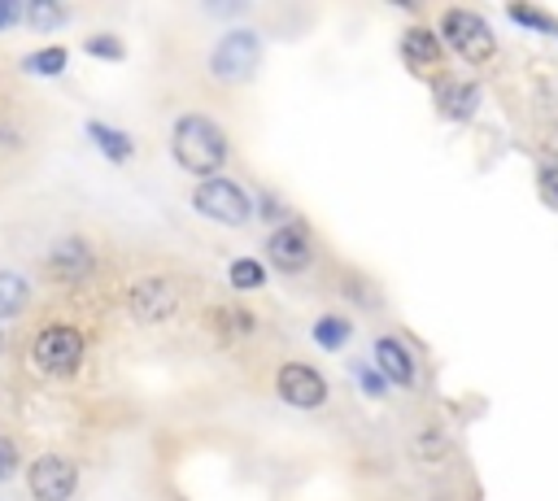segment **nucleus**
Here are the masks:
<instances>
[{
	"instance_id": "nucleus-1",
	"label": "nucleus",
	"mask_w": 558,
	"mask_h": 501,
	"mask_svg": "<svg viewBox=\"0 0 558 501\" xmlns=\"http://www.w3.org/2000/svg\"><path fill=\"white\" fill-rule=\"evenodd\" d=\"M170 148H174V161L187 170V174H218L222 161H227V139L222 131L201 118V113H183L174 122V135H170Z\"/></svg>"
},
{
	"instance_id": "nucleus-2",
	"label": "nucleus",
	"mask_w": 558,
	"mask_h": 501,
	"mask_svg": "<svg viewBox=\"0 0 558 501\" xmlns=\"http://www.w3.org/2000/svg\"><path fill=\"white\" fill-rule=\"evenodd\" d=\"M440 35H445L449 48H453L462 61H471V65H484V61L497 52V39H493L488 22H484L480 13H471V9H445V13H440Z\"/></svg>"
},
{
	"instance_id": "nucleus-3",
	"label": "nucleus",
	"mask_w": 558,
	"mask_h": 501,
	"mask_svg": "<svg viewBox=\"0 0 558 501\" xmlns=\"http://www.w3.org/2000/svg\"><path fill=\"white\" fill-rule=\"evenodd\" d=\"M31 357H35V366H39L44 375L65 379V375H74L78 362H83V335H78L74 327H65V322H52V327H44V331L35 335Z\"/></svg>"
},
{
	"instance_id": "nucleus-4",
	"label": "nucleus",
	"mask_w": 558,
	"mask_h": 501,
	"mask_svg": "<svg viewBox=\"0 0 558 501\" xmlns=\"http://www.w3.org/2000/svg\"><path fill=\"white\" fill-rule=\"evenodd\" d=\"M257 61H262V39L253 30H231V35L218 39V48L209 57V70L222 83H244L257 70Z\"/></svg>"
},
{
	"instance_id": "nucleus-5",
	"label": "nucleus",
	"mask_w": 558,
	"mask_h": 501,
	"mask_svg": "<svg viewBox=\"0 0 558 501\" xmlns=\"http://www.w3.org/2000/svg\"><path fill=\"white\" fill-rule=\"evenodd\" d=\"M192 205L209 218V222H222V227H240L248 222V196L240 192V183L231 179H205L196 192H192Z\"/></svg>"
},
{
	"instance_id": "nucleus-6",
	"label": "nucleus",
	"mask_w": 558,
	"mask_h": 501,
	"mask_svg": "<svg viewBox=\"0 0 558 501\" xmlns=\"http://www.w3.org/2000/svg\"><path fill=\"white\" fill-rule=\"evenodd\" d=\"M26 488H31L35 501H70L74 488H78V471H74L70 457H61V453H44V457L31 462V471H26Z\"/></svg>"
},
{
	"instance_id": "nucleus-7",
	"label": "nucleus",
	"mask_w": 558,
	"mask_h": 501,
	"mask_svg": "<svg viewBox=\"0 0 558 501\" xmlns=\"http://www.w3.org/2000/svg\"><path fill=\"white\" fill-rule=\"evenodd\" d=\"M275 388L288 405L296 410H318L327 401V379L310 366V362H283L279 375H275Z\"/></svg>"
},
{
	"instance_id": "nucleus-8",
	"label": "nucleus",
	"mask_w": 558,
	"mask_h": 501,
	"mask_svg": "<svg viewBox=\"0 0 558 501\" xmlns=\"http://www.w3.org/2000/svg\"><path fill=\"white\" fill-rule=\"evenodd\" d=\"M266 253H270V261H275L283 274H296V270H305V266H310V257H314V244H310V231H305V227L288 222V227L270 231V240H266Z\"/></svg>"
},
{
	"instance_id": "nucleus-9",
	"label": "nucleus",
	"mask_w": 558,
	"mask_h": 501,
	"mask_svg": "<svg viewBox=\"0 0 558 501\" xmlns=\"http://www.w3.org/2000/svg\"><path fill=\"white\" fill-rule=\"evenodd\" d=\"M126 305H131V314L140 318V322H153V318H170L174 314V305H179V296H174V288L166 283V279H135L131 283V292H126Z\"/></svg>"
},
{
	"instance_id": "nucleus-10",
	"label": "nucleus",
	"mask_w": 558,
	"mask_h": 501,
	"mask_svg": "<svg viewBox=\"0 0 558 501\" xmlns=\"http://www.w3.org/2000/svg\"><path fill=\"white\" fill-rule=\"evenodd\" d=\"M48 270H52L61 283L87 279V274H92V248H87V240H78V235L57 240L52 253H48Z\"/></svg>"
},
{
	"instance_id": "nucleus-11",
	"label": "nucleus",
	"mask_w": 558,
	"mask_h": 501,
	"mask_svg": "<svg viewBox=\"0 0 558 501\" xmlns=\"http://www.w3.org/2000/svg\"><path fill=\"white\" fill-rule=\"evenodd\" d=\"M401 57H405V65H410L414 74L440 70V35L427 30V26H410V30L401 35Z\"/></svg>"
},
{
	"instance_id": "nucleus-12",
	"label": "nucleus",
	"mask_w": 558,
	"mask_h": 501,
	"mask_svg": "<svg viewBox=\"0 0 558 501\" xmlns=\"http://www.w3.org/2000/svg\"><path fill=\"white\" fill-rule=\"evenodd\" d=\"M375 362H379V375H384L388 383L414 388V357H410V349H405L401 340L379 335V340H375Z\"/></svg>"
},
{
	"instance_id": "nucleus-13",
	"label": "nucleus",
	"mask_w": 558,
	"mask_h": 501,
	"mask_svg": "<svg viewBox=\"0 0 558 501\" xmlns=\"http://www.w3.org/2000/svg\"><path fill=\"white\" fill-rule=\"evenodd\" d=\"M475 100H480V91L471 87V83H445L440 87V113L445 118H453V122H466L471 113H475Z\"/></svg>"
},
{
	"instance_id": "nucleus-14",
	"label": "nucleus",
	"mask_w": 558,
	"mask_h": 501,
	"mask_svg": "<svg viewBox=\"0 0 558 501\" xmlns=\"http://www.w3.org/2000/svg\"><path fill=\"white\" fill-rule=\"evenodd\" d=\"M87 139H92L109 161H131V152H135V144H131L122 131L105 126V122H87Z\"/></svg>"
},
{
	"instance_id": "nucleus-15",
	"label": "nucleus",
	"mask_w": 558,
	"mask_h": 501,
	"mask_svg": "<svg viewBox=\"0 0 558 501\" xmlns=\"http://www.w3.org/2000/svg\"><path fill=\"white\" fill-rule=\"evenodd\" d=\"M22 305H26V279L0 270V318H13Z\"/></svg>"
},
{
	"instance_id": "nucleus-16",
	"label": "nucleus",
	"mask_w": 558,
	"mask_h": 501,
	"mask_svg": "<svg viewBox=\"0 0 558 501\" xmlns=\"http://www.w3.org/2000/svg\"><path fill=\"white\" fill-rule=\"evenodd\" d=\"M227 279H231V288L248 292V288H262V283H266V270H262V261H253V257H235L231 270H227Z\"/></svg>"
},
{
	"instance_id": "nucleus-17",
	"label": "nucleus",
	"mask_w": 558,
	"mask_h": 501,
	"mask_svg": "<svg viewBox=\"0 0 558 501\" xmlns=\"http://www.w3.org/2000/svg\"><path fill=\"white\" fill-rule=\"evenodd\" d=\"M314 340H318L323 349H340V344L349 340V322H344L340 314H323V318L314 322Z\"/></svg>"
},
{
	"instance_id": "nucleus-18",
	"label": "nucleus",
	"mask_w": 558,
	"mask_h": 501,
	"mask_svg": "<svg viewBox=\"0 0 558 501\" xmlns=\"http://www.w3.org/2000/svg\"><path fill=\"white\" fill-rule=\"evenodd\" d=\"M22 70H31V74H61L65 70V48H39V52H31L22 61Z\"/></svg>"
},
{
	"instance_id": "nucleus-19",
	"label": "nucleus",
	"mask_w": 558,
	"mask_h": 501,
	"mask_svg": "<svg viewBox=\"0 0 558 501\" xmlns=\"http://www.w3.org/2000/svg\"><path fill=\"white\" fill-rule=\"evenodd\" d=\"M536 187H541V200H545L549 209H558V152H549V157L541 161V170H536Z\"/></svg>"
},
{
	"instance_id": "nucleus-20",
	"label": "nucleus",
	"mask_w": 558,
	"mask_h": 501,
	"mask_svg": "<svg viewBox=\"0 0 558 501\" xmlns=\"http://www.w3.org/2000/svg\"><path fill=\"white\" fill-rule=\"evenodd\" d=\"M22 17H26L31 26H39V30H52V26L65 22V9H61V4H48V0H35L31 9H22Z\"/></svg>"
},
{
	"instance_id": "nucleus-21",
	"label": "nucleus",
	"mask_w": 558,
	"mask_h": 501,
	"mask_svg": "<svg viewBox=\"0 0 558 501\" xmlns=\"http://www.w3.org/2000/svg\"><path fill=\"white\" fill-rule=\"evenodd\" d=\"M83 52H87V57H105V61H122V52H126V48H122V39H118V35L100 30V35H87V39H83Z\"/></svg>"
},
{
	"instance_id": "nucleus-22",
	"label": "nucleus",
	"mask_w": 558,
	"mask_h": 501,
	"mask_svg": "<svg viewBox=\"0 0 558 501\" xmlns=\"http://www.w3.org/2000/svg\"><path fill=\"white\" fill-rule=\"evenodd\" d=\"M510 17H514V22H523V26H536V30H558V22H554L549 13L527 9V4H514V9H510Z\"/></svg>"
},
{
	"instance_id": "nucleus-23",
	"label": "nucleus",
	"mask_w": 558,
	"mask_h": 501,
	"mask_svg": "<svg viewBox=\"0 0 558 501\" xmlns=\"http://www.w3.org/2000/svg\"><path fill=\"white\" fill-rule=\"evenodd\" d=\"M13 466H17V444L9 436H0V479H9Z\"/></svg>"
},
{
	"instance_id": "nucleus-24",
	"label": "nucleus",
	"mask_w": 558,
	"mask_h": 501,
	"mask_svg": "<svg viewBox=\"0 0 558 501\" xmlns=\"http://www.w3.org/2000/svg\"><path fill=\"white\" fill-rule=\"evenodd\" d=\"M357 383H362V392H371V396H384V375H379V370H366V366H357Z\"/></svg>"
},
{
	"instance_id": "nucleus-25",
	"label": "nucleus",
	"mask_w": 558,
	"mask_h": 501,
	"mask_svg": "<svg viewBox=\"0 0 558 501\" xmlns=\"http://www.w3.org/2000/svg\"><path fill=\"white\" fill-rule=\"evenodd\" d=\"M13 22H22V9H17L13 0H0V30L13 26Z\"/></svg>"
},
{
	"instance_id": "nucleus-26",
	"label": "nucleus",
	"mask_w": 558,
	"mask_h": 501,
	"mask_svg": "<svg viewBox=\"0 0 558 501\" xmlns=\"http://www.w3.org/2000/svg\"><path fill=\"white\" fill-rule=\"evenodd\" d=\"M0 344H4V340H0Z\"/></svg>"
}]
</instances>
